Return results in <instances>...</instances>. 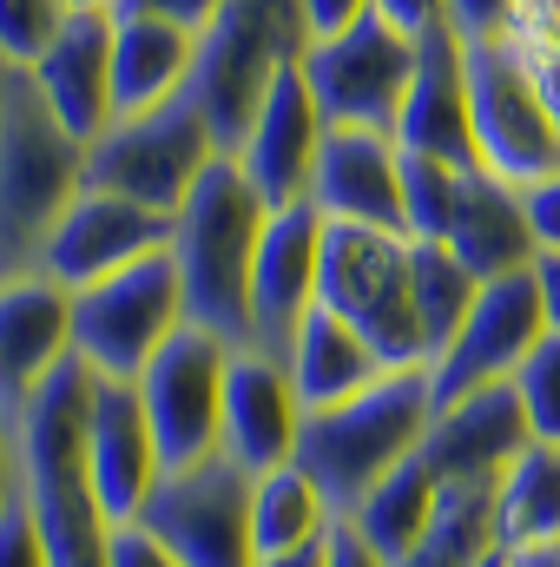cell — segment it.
Returning a JSON list of instances; mask_svg holds the SVG:
<instances>
[{
	"mask_svg": "<svg viewBox=\"0 0 560 567\" xmlns=\"http://www.w3.org/2000/svg\"><path fill=\"white\" fill-rule=\"evenodd\" d=\"M80 165L86 145L60 126L33 73L13 66L0 106V278L40 265V245L53 238L60 212L80 198Z\"/></svg>",
	"mask_w": 560,
	"mask_h": 567,
	"instance_id": "cell-4",
	"label": "cell"
},
{
	"mask_svg": "<svg viewBox=\"0 0 560 567\" xmlns=\"http://www.w3.org/2000/svg\"><path fill=\"white\" fill-rule=\"evenodd\" d=\"M7 80H13V60L0 53V106H7Z\"/></svg>",
	"mask_w": 560,
	"mask_h": 567,
	"instance_id": "cell-51",
	"label": "cell"
},
{
	"mask_svg": "<svg viewBox=\"0 0 560 567\" xmlns=\"http://www.w3.org/2000/svg\"><path fill=\"white\" fill-rule=\"evenodd\" d=\"M468 60V126H475V165L508 185H541L560 172V126L528 73V60L508 40L462 47Z\"/></svg>",
	"mask_w": 560,
	"mask_h": 567,
	"instance_id": "cell-9",
	"label": "cell"
},
{
	"mask_svg": "<svg viewBox=\"0 0 560 567\" xmlns=\"http://www.w3.org/2000/svg\"><path fill=\"white\" fill-rule=\"evenodd\" d=\"M106 567H185L145 522H126V528H113V542H106Z\"/></svg>",
	"mask_w": 560,
	"mask_h": 567,
	"instance_id": "cell-38",
	"label": "cell"
},
{
	"mask_svg": "<svg viewBox=\"0 0 560 567\" xmlns=\"http://www.w3.org/2000/svg\"><path fill=\"white\" fill-rule=\"evenodd\" d=\"M297 429H303V403H297V383L278 357L265 350H231V370H225V435H218V455H231L245 475H265L297 462Z\"/></svg>",
	"mask_w": 560,
	"mask_h": 567,
	"instance_id": "cell-19",
	"label": "cell"
},
{
	"mask_svg": "<svg viewBox=\"0 0 560 567\" xmlns=\"http://www.w3.org/2000/svg\"><path fill=\"white\" fill-rule=\"evenodd\" d=\"M435 502H442V475L422 462V449H416L396 475H383V482L363 495V508L350 515V528H356L383 561H409L422 542H428V528H435Z\"/></svg>",
	"mask_w": 560,
	"mask_h": 567,
	"instance_id": "cell-27",
	"label": "cell"
},
{
	"mask_svg": "<svg viewBox=\"0 0 560 567\" xmlns=\"http://www.w3.org/2000/svg\"><path fill=\"white\" fill-rule=\"evenodd\" d=\"M297 13H303V33L310 40H336L343 27H356L370 13V0H297Z\"/></svg>",
	"mask_w": 560,
	"mask_h": 567,
	"instance_id": "cell-40",
	"label": "cell"
},
{
	"mask_svg": "<svg viewBox=\"0 0 560 567\" xmlns=\"http://www.w3.org/2000/svg\"><path fill=\"white\" fill-rule=\"evenodd\" d=\"M66 13H113V0H60Z\"/></svg>",
	"mask_w": 560,
	"mask_h": 567,
	"instance_id": "cell-49",
	"label": "cell"
},
{
	"mask_svg": "<svg viewBox=\"0 0 560 567\" xmlns=\"http://www.w3.org/2000/svg\"><path fill=\"white\" fill-rule=\"evenodd\" d=\"M303 80L323 106V126H356V133H390L396 140V113H403L409 80H416V40L396 33L370 7L336 40L303 47Z\"/></svg>",
	"mask_w": 560,
	"mask_h": 567,
	"instance_id": "cell-10",
	"label": "cell"
},
{
	"mask_svg": "<svg viewBox=\"0 0 560 567\" xmlns=\"http://www.w3.org/2000/svg\"><path fill=\"white\" fill-rule=\"evenodd\" d=\"M185 567H251V475L231 455L172 468L139 515Z\"/></svg>",
	"mask_w": 560,
	"mask_h": 567,
	"instance_id": "cell-11",
	"label": "cell"
},
{
	"mask_svg": "<svg viewBox=\"0 0 560 567\" xmlns=\"http://www.w3.org/2000/svg\"><path fill=\"white\" fill-rule=\"evenodd\" d=\"M330 528H336V508L323 502V488L297 462L251 475V548L258 555H283V548L323 542Z\"/></svg>",
	"mask_w": 560,
	"mask_h": 567,
	"instance_id": "cell-29",
	"label": "cell"
},
{
	"mask_svg": "<svg viewBox=\"0 0 560 567\" xmlns=\"http://www.w3.org/2000/svg\"><path fill=\"white\" fill-rule=\"evenodd\" d=\"M225 370H231V343L185 323L139 377L145 416L158 435V455H165V475L172 468H191L205 455H218V435H225Z\"/></svg>",
	"mask_w": 560,
	"mask_h": 567,
	"instance_id": "cell-12",
	"label": "cell"
},
{
	"mask_svg": "<svg viewBox=\"0 0 560 567\" xmlns=\"http://www.w3.org/2000/svg\"><path fill=\"white\" fill-rule=\"evenodd\" d=\"M271 205L251 192L238 158H211L191 198L172 218V265L185 284V317L231 350L251 343V265L265 245Z\"/></svg>",
	"mask_w": 560,
	"mask_h": 567,
	"instance_id": "cell-2",
	"label": "cell"
},
{
	"mask_svg": "<svg viewBox=\"0 0 560 567\" xmlns=\"http://www.w3.org/2000/svg\"><path fill=\"white\" fill-rule=\"evenodd\" d=\"M535 284H541L548 330H560V251H541V258H535Z\"/></svg>",
	"mask_w": 560,
	"mask_h": 567,
	"instance_id": "cell-45",
	"label": "cell"
},
{
	"mask_svg": "<svg viewBox=\"0 0 560 567\" xmlns=\"http://www.w3.org/2000/svg\"><path fill=\"white\" fill-rule=\"evenodd\" d=\"M455 185H462L455 165H442L428 152H403V238L409 245H442L448 238Z\"/></svg>",
	"mask_w": 560,
	"mask_h": 567,
	"instance_id": "cell-31",
	"label": "cell"
},
{
	"mask_svg": "<svg viewBox=\"0 0 560 567\" xmlns=\"http://www.w3.org/2000/svg\"><path fill=\"white\" fill-rule=\"evenodd\" d=\"M468 567H521V555H515L508 542H488V548H481V555H475Z\"/></svg>",
	"mask_w": 560,
	"mask_h": 567,
	"instance_id": "cell-48",
	"label": "cell"
},
{
	"mask_svg": "<svg viewBox=\"0 0 560 567\" xmlns=\"http://www.w3.org/2000/svg\"><path fill=\"white\" fill-rule=\"evenodd\" d=\"M225 158L198 100L178 93L152 113H126L113 120L100 140H86V165H80V192H113L133 198L158 218H178V205L191 198V185L205 178V165Z\"/></svg>",
	"mask_w": 560,
	"mask_h": 567,
	"instance_id": "cell-7",
	"label": "cell"
},
{
	"mask_svg": "<svg viewBox=\"0 0 560 567\" xmlns=\"http://www.w3.org/2000/svg\"><path fill=\"white\" fill-rule=\"evenodd\" d=\"M0 567H53L40 528H33V515H27V502H13V508L0 515Z\"/></svg>",
	"mask_w": 560,
	"mask_h": 567,
	"instance_id": "cell-39",
	"label": "cell"
},
{
	"mask_svg": "<svg viewBox=\"0 0 560 567\" xmlns=\"http://www.w3.org/2000/svg\"><path fill=\"white\" fill-rule=\"evenodd\" d=\"M251 567H330V535L303 542V548H283V555H258Z\"/></svg>",
	"mask_w": 560,
	"mask_h": 567,
	"instance_id": "cell-46",
	"label": "cell"
},
{
	"mask_svg": "<svg viewBox=\"0 0 560 567\" xmlns=\"http://www.w3.org/2000/svg\"><path fill=\"white\" fill-rule=\"evenodd\" d=\"M225 0H113V20H172L185 33H205Z\"/></svg>",
	"mask_w": 560,
	"mask_h": 567,
	"instance_id": "cell-36",
	"label": "cell"
},
{
	"mask_svg": "<svg viewBox=\"0 0 560 567\" xmlns=\"http://www.w3.org/2000/svg\"><path fill=\"white\" fill-rule=\"evenodd\" d=\"M310 47L297 0H225L211 13V27L198 33V66H191V100L211 126V140L225 158H238V145L251 133L271 80L283 60H297Z\"/></svg>",
	"mask_w": 560,
	"mask_h": 567,
	"instance_id": "cell-6",
	"label": "cell"
},
{
	"mask_svg": "<svg viewBox=\"0 0 560 567\" xmlns=\"http://www.w3.org/2000/svg\"><path fill=\"white\" fill-rule=\"evenodd\" d=\"M323 106L303 80V53L283 60L251 133L238 145V172L251 178V192L271 205V212H290V205H310V178H317V152H323Z\"/></svg>",
	"mask_w": 560,
	"mask_h": 567,
	"instance_id": "cell-15",
	"label": "cell"
},
{
	"mask_svg": "<svg viewBox=\"0 0 560 567\" xmlns=\"http://www.w3.org/2000/svg\"><path fill=\"white\" fill-rule=\"evenodd\" d=\"M521 198H528V218H535L541 251H560V172L554 178H541V185H528Z\"/></svg>",
	"mask_w": 560,
	"mask_h": 567,
	"instance_id": "cell-42",
	"label": "cell"
},
{
	"mask_svg": "<svg viewBox=\"0 0 560 567\" xmlns=\"http://www.w3.org/2000/svg\"><path fill=\"white\" fill-rule=\"evenodd\" d=\"M428 542L448 548L455 561H475L495 542V482H442Z\"/></svg>",
	"mask_w": 560,
	"mask_h": 567,
	"instance_id": "cell-32",
	"label": "cell"
},
{
	"mask_svg": "<svg viewBox=\"0 0 560 567\" xmlns=\"http://www.w3.org/2000/svg\"><path fill=\"white\" fill-rule=\"evenodd\" d=\"M515 390H521V410H528L535 442H554L560 449V330H548L535 343V357L515 370Z\"/></svg>",
	"mask_w": 560,
	"mask_h": 567,
	"instance_id": "cell-33",
	"label": "cell"
},
{
	"mask_svg": "<svg viewBox=\"0 0 560 567\" xmlns=\"http://www.w3.org/2000/svg\"><path fill=\"white\" fill-rule=\"evenodd\" d=\"M165 245H172V218L145 212L133 198H113V192H80V198L60 212L53 238L40 245V265H33V271H46L53 284H66V290L80 297V290H93V284L133 271L139 258L165 251Z\"/></svg>",
	"mask_w": 560,
	"mask_h": 567,
	"instance_id": "cell-14",
	"label": "cell"
},
{
	"mask_svg": "<svg viewBox=\"0 0 560 567\" xmlns=\"http://www.w3.org/2000/svg\"><path fill=\"white\" fill-rule=\"evenodd\" d=\"M541 337H548V310H541L535 271L481 284L468 323H462L455 343L428 363V396H435V410H448V403H462V396H475V390L515 383V370L535 357Z\"/></svg>",
	"mask_w": 560,
	"mask_h": 567,
	"instance_id": "cell-13",
	"label": "cell"
},
{
	"mask_svg": "<svg viewBox=\"0 0 560 567\" xmlns=\"http://www.w3.org/2000/svg\"><path fill=\"white\" fill-rule=\"evenodd\" d=\"M396 567H468V561H455L448 548H435V542H422L416 555H409V561H396Z\"/></svg>",
	"mask_w": 560,
	"mask_h": 567,
	"instance_id": "cell-47",
	"label": "cell"
},
{
	"mask_svg": "<svg viewBox=\"0 0 560 567\" xmlns=\"http://www.w3.org/2000/svg\"><path fill=\"white\" fill-rule=\"evenodd\" d=\"M310 205H317L330 225L403 231V145L390 140V133L330 126V133H323V152H317Z\"/></svg>",
	"mask_w": 560,
	"mask_h": 567,
	"instance_id": "cell-20",
	"label": "cell"
},
{
	"mask_svg": "<svg viewBox=\"0 0 560 567\" xmlns=\"http://www.w3.org/2000/svg\"><path fill=\"white\" fill-rule=\"evenodd\" d=\"M191 66H198V33L172 20H113V120L191 93Z\"/></svg>",
	"mask_w": 560,
	"mask_h": 567,
	"instance_id": "cell-25",
	"label": "cell"
},
{
	"mask_svg": "<svg viewBox=\"0 0 560 567\" xmlns=\"http://www.w3.org/2000/svg\"><path fill=\"white\" fill-rule=\"evenodd\" d=\"M508 7H515V0H448V33H455L462 47L501 40V33H508Z\"/></svg>",
	"mask_w": 560,
	"mask_h": 567,
	"instance_id": "cell-37",
	"label": "cell"
},
{
	"mask_svg": "<svg viewBox=\"0 0 560 567\" xmlns=\"http://www.w3.org/2000/svg\"><path fill=\"white\" fill-rule=\"evenodd\" d=\"M317 258H323V212L317 205H290L271 212L258 265H251V350L290 357L303 317L317 310Z\"/></svg>",
	"mask_w": 560,
	"mask_h": 567,
	"instance_id": "cell-17",
	"label": "cell"
},
{
	"mask_svg": "<svg viewBox=\"0 0 560 567\" xmlns=\"http://www.w3.org/2000/svg\"><path fill=\"white\" fill-rule=\"evenodd\" d=\"M409 290H416L422 350H428V363H435V357L455 343V330L468 323V310H475V297H481V278H468L448 245H416V258H409Z\"/></svg>",
	"mask_w": 560,
	"mask_h": 567,
	"instance_id": "cell-30",
	"label": "cell"
},
{
	"mask_svg": "<svg viewBox=\"0 0 560 567\" xmlns=\"http://www.w3.org/2000/svg\"><path fill=\"white\" fill-rule=\"evenodd\" d=\"M428 423H435L428 370H383L363 396L330 403V410H303L297 468L323 488L336 522H350L363 508V495L422 449Z\"/></svg>",
	"mask_w": 560,
	"mask_h": 567,
	"instance_id": "cell-3",
	"label": "cell"
},
{
	"mask_svg": "<svg viewBox=\"0 0 560 567\" xmlns=\"http://www.w3.org/2000/svg\"><path fill=\"white\" fill-rule=\"evenodd\" d=\"M330 567H396V561H383L350 522H336V528H330Z\"/></svg>",
	"mask_w": 560,
	"mask_h": 567,
	"instance_id": "cell-43",
	"label": "cell"
},
{
	"mask_svg": "<svg viewBox=\"0 0 560 567\" xmlns=\"http://www.w3.org/2000/svg\"><path fill=\"white\" fill-rule=\"evenodd\" d=\"M416 245L403 231L376 225H330L323 218V258H317V303L350 323L383 370H428L416 323V290H409Z\"/></svg>",
	"mask_w": 560,
	"mask_h": 567,
	"instance_id": "cell-5",
	"label": "cell"
},
{
	"mask_svg": "<svg viewBox=\"0 0 560 567\" xmlns=\"http://www.w3.org/2000/svg\"><path fill=\"white\" fill-rule=\"evenodd\" d=\"M528 442H535V429L521 410V390L495 383V390H475V396L435 410V423L422 435V462L442 482H501Z\"/></svg>",
	"mask_w": 560,
	"mask_h": 567,
	"instance_id": "cell-21",
	"label": "cell"
},
{
	"mask_svg": "<svg viewBox=\"0 0 560 567\" xmlns=\"http://www.w3.org/2000/svg\"><path fill=\"white\" fill-rule=\"evenodd\" d=\"M521 567H560V548H535V555H521Z\"/></svg>",
	"mask_w": 560,
	"mask_h": 567,
	"instance_id": "cell-50",
	"label": "cell"
},
{
	"mask_svg": "<svg viewBox=\"0 0 560 567\" xmlns=\"http://www.w3.org/2000/svg\"><path fill=\"white\" fill-rule=\"evenodd\" d=\"M66 7L60 0H0V53L13 66H40V53L53 47Z\"/></svg>",
	"mask_w": 560,
	"mask_h": 567,
	"instance_id": "cell-34",
	"label": "cell"
},
{
	"mask_svg": "<svg viewBox=\"0 0 560 567\" xmlns=\"http://www.w3.org/2000/svg\"><path fill=\"white\" fill-rule=\"evenodd\" d=\"M528 66L560 60V0H515L508 7V33H501Z\"/></svg>",
	"mask_w": 560,
	"mask_h": 567,
	"instance_id": "cell-35",
	"label": "cell"
},
{
	"mask_svg": "<svg viewBox=\"0 0 560 567\" xmlns=\"http://www.w3.org/2000/svg\"><path fill=\"white\" fill-rule=\"evenodd\" d=\"M462 271L481 284L495 278H515V271H535L541 258V238H535V218H528V198L521 185L468 165L462 185H455V218H448V238H442Z\"/></svg>",
	"mask_w": 560,
	"mask_h": 567,
	"instance_id": "cell-22",
	"label": "cell"
},
{
	"mask_svg": "<svg viewBox=\"0 0 560 567\" xmlns=\"http://www.w3.org/2000/svg\"><path fill=\"white\" fill-rule=\"evenodd\" d=\"M185 284L172 265V245L139 258L133 271L93 284L73 297V357L93 370V377H126L139 383L145 363L185 330Z\"/></svg>",
	"mask_w": 560,
	"mask_h": 567,
	"instance_id": "cell-8",
	"label": "cell"
},
{
	"mask_svg": "<svg viewBox=\"0 0 560 567\" xmlns=\"http://www.w3.org/2000/svg\"><path fill=\"white\" fill-rule=\"evenodd\" d=\"M86 468H93V495L106 508L113 528L139 522L152 488L165 482V455L145 416L139 383L126 377H93V423H86Z\"/></svg>",
	"mask_w": 560,
	"mask_h": 567,
	"instance_id": "cell-16",
	"label": "cell"
},
{
	"mask_svg": "<svg viewBox=\"0 0 560 567\" xmlns=\"http://www.w3.org/2000/svg\"><path fill=\"white\" fill-rule=\"evenodd\" d=\"M20 502V435H13V416H0V515Z\"/></svg>",
	"mask_w": 560,
	"mask_h": 567,
	"instance_id": "cell-44",
	"label": "cell"
},
{
	"mask_svg": "<svg viewBox=\"0 0 560 567\" xmlns=\"http://www.w3.org/2000/svg\"><path fill=\"white\" fill-rule=\"evenodd\" d=\"M396 33H409V40H422V33H435V27H448V0H370Z\"/></svg>",
	"mask_w": 560,
	"mask_h": 567,
	"instance_id": "cell-41",
	"label": "cell"
},
{
	"mask_svg": "<svg viewBox=\"0 0 560 567\" xmlns=\"http://www.w3.org/2000/svg\"><path fill=\"white\" fill-rule=\"evenodd\" d=\"M283 370H290V383H297V403H303V410L350 403V396H363V390L383 377L376 350H370L350 323H336L323 303L303 317V330H297V343H290Z\"/></svg>",
	"mask_w": 560,
	"mask_h": 567,
	"instance_id": "cell-26",
	"label": "cell"
},
{
	"mask_svg": "<svg viewBox=\"0 0 560 567\" xmlns=\"http://www.w3.org/2000/svg\"><path fill=\"white\" fill-rule=\"evenodd\" d=\"M396 145L403 152H428L455 172L475 165V126H468V60H462V40L448 27L422 33L416 40V80L403 93V113H396Z\"/></svg>",
	"mask_w": 560,
	"mask_h": 567,
	"instance_id": "cell-23",
	"label": "cell"
},
{
	"mask_svg": "<svg viewBox=\"0 0 560 567\" xmlns=\"http://www.w3.org/2000/svg\"><path fill=\"white\" fill-rule=\"evenodd\" d=\"M86 423H93V370L80 357H66L33 403L20 410V502L46 542L53 567H106L113 522L93 495V468H86Z\"/></svg>",
	"mask_w": 560,
	"mask_h": 567,
	"instance_id": "cell-1",
	"label": "cell"
},
{
	"mask_svg": "<svg viewBox=\"0 0 560 567\" xmlns=\"http://www.w3.org/2000/svg\"><path fill=\"white\" fill-rule=\"evenodd\" d=\"M495 542H508L515 555L560 548V449L554 442H528L515 455V468L495 482Z\"/></svg>",
	"mask_w": 560,
	"mask_h": 567,
	"instance_id": "cell-28",
	"label": "cell"
},
{
	"mask_svg": "<svg viewBox=\"0 0 560 567\" xmlns=\"http://www.w3.org/2000/svg\"><path fill=\"white\" fill-rule=\"evenodd\" d=\"M73 357V290L46 271L0 278V416L20 423L33 390Z\"/></svg>",
	"mask_w": 560,
	"mask_h": 567,
	"instance_id": "cell-18",
	"label": "cell"
},
{
	"mask_svg": "<svg viewBox=\"0 0 560 567\" xmlns=\"http://www.w3.org/2000/svg\"><path fill=\"white\" fill-rule=\"evenodd\" d=\"M27 73L73 140H100L113 126V13H66L40 66Z\"/></svg>",
	"mask_w": 560,
	"mask_h": 567,
	"instance_id": "cell-24",
	"label": "cell"
}]
</instances>
